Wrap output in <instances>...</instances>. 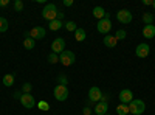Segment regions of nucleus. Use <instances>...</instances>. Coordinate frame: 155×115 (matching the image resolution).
Segmentation results:
<instances>
[{
  "label": "nucleus",
  "instance_id": "obj_14",
  "mask_svg": "<svg viewBox=\"0 0 155 115\" xmlns=\"http://www.w3.org/2000/svg\"><path fill=\"white\" fill-rule=\"evenodd\" d=\"M102 42H104V45L107 48H115L116 44H118V39H116L115 36H112V34H106V37L102 39Z\"/></svg>",
  "mask_w": 155,
  "mask_h": 115
},
{
  "label": "nucleus",
  "instance_id": "obj_16",
  "mask_svg": "<svg viewBox=\"0 0 155 115\" xmlns=\"http://www.w3.org/2000/svg\"><path fill=\"white\" fill-rule=\"evenodd\" d=\"M14 83H16V76L12 75V73H8V75L3 76V86L12 87V86H14Z\"/></svg>",
  "mask_w": 155,
  "mask_h": 115
},
{
  "label": "nucleus",
  "instance_id": "obj_18",
  "mask_svg": "<svg viewBox=\"0 0 155 115\" xmlns=\"http://www.w3.org/2000/svg\"><path fill=\"white\" fill-rule=\"evenodd\" d=\"M93 16H95L98 20L104 19V17H106V9L102 8V6H95V8H93Z\"/></svg>",
  "mask_w": 155,
  "mask_h": 115
},
{
  "label": "nucleus",
  "instance_id": "obj_19",
  "mask_svg": "<svg viewBox=\"0 0 155 115\" xmlns=\"http://www.w3.org/2000/svg\"><path fill=\"white\" fill-rule=\"evenodd\" d=\"M62 20H51L50 23H48V30H51V31H58V30H61L62 28Z\"/></svg>",
  "mask_w": 155,
  "mask_h": 115
},
{
  "label": "nucleus",
  "instance_id": "obj_10",
  "mask_svg": "<svg viewBox=\"0 0 155 115\" xmlns=\"http://www.w3.org/2000/svg\"><path fill=\"white\" fill-rule=\"evenodd\" d=\"M20 103L23 107H27V109H33L36 106V100L31 93H22L20 96Z\"/></svg>",
  "mask_w": 155,
  "mask_h": 115
},
{
  "label": "nucleus",
  "instance_id": "obj_11",
  "mask_svg": "<svg viewBox=\"0 0 155 115\" xmlns=\"http://www.w3.org/2000/svg\"><path fill=\"white\" fill-rule=\"evenodd\" d=\"M149 52H150V47H149V44H146V42L138 44L137 48H135V55H137L138 58H147V56H149Z\"/></svg>",
  "mask_w": 155,
  "mask_h": 115
},
{
  "label": "nucleus",
  "instance_id": "obj_2",
  "mask_svg": "<svg viewBox=\"0 0 155 115\" xmlns=\"http://www.w3.org/2000/svg\"><path fill=\"white\" fill-rule=\"evenodd\" d=\"M127 107H129V113H132V115H141L146 110V104L143 100H132L127 104Z\"/></svg>",
  "mask_w": 155,
  "mask_h": 115
},
{
  "label": "nucleus",
  "instance_id": "obj_35",
  "mask_svg": "<svg viewBox=\"0 0 155 115\" xmlns=\"http://www.w3.org/2000/svg\"><path fill=\"white\" fill-rule=\"evenodd\" d=\"M64 19V12H58V20H62Z\"/></svg>",
  "mask_w": 155,
  "mask_h": 115
},
{
  "label": "nucleus",
  "instance_id": "obj_21",
  "mask_svg": "<svg viewBox=\"0 0 155 115\" xmlns=\"http://www.w3.org/2000/svg\"><path fill=\"white\" fill-rule=\"evenodd\" d=\"M153 20H155V17H153L152 12H144V14H143L144 25H153Z\"/></svg>",
  "mask_w": 155,
  "mask_h": 115
},
{
  "label": "nucleus",
  "instance_id": "obj_39",
  "mask_svg": "<svg viewBox=\"0 0 155 115\" xmlns=\"http://www.w3.org/2000/svg\"><path fill=\"white\" fill-rule=\"evenodd\" d=\"M106 115H109V113H106Z\"/></svg>",
  "mask_w": 155,
  "mask_h": 115
},
{
  "label": "nucleus",
  "instance_id": "obj_22",
  "mask_svg": "<svg viewBox=\"0 0 155 115\" xmlns=\"http://www.w3.org/2000/svg\"><path fill=\"white\" fill-rule=\"evenodd\" d=\"M116 112H118V115H127L129 113V107H127V104H118L116 106Z\"/></svg>",
  "mask_w": 155,
  "mask_h": 115
},
{
  "label": "nucleus",
  "instance_id": "obj_20",
  "mask_svg": "<svg viewBox=\"0 0 155 115\" xmlns=\"http://www.w3.org/2000/svg\"><path fill=\"white\" fill-rule=\"evenodd\" d=\"M23 47L27 48V50H33V48L36 47V41H34V39H31L30 36H28V37H25V41H23Z\"/></svg>",
  "mask_w": 155,
  "mask_h": 115
},
{
  "label": "nucleus",
  "instance_id": "obj_12",
  "mask_svg": "<svg viewBox=\"0 0 155 115\" xmlns=\"http://www.w3.org/2000/svg\"><path fill=\"white\" fill-rule=\"evenodd\" d=\"M118 100L121 101V104H129L134 100L132 90H129V89H123V90L120 92V95H118Z\"/></svg>",
  "mask_w": 155,
  "mask_h": 115
},
{
  "label": "nucleus",
  "instance_id": "obj_28",
  "mask_svg": "<svg viewBox=\"0 0 155 115\" xmlns=\"http://www.w3.org/2000/svg\"><path fill=\"white\" fill-rule=\"evenodd\" d=\"M31 89H33V87H31L30 83H25V84L22 86V93H30V92H31Z\"/></svg>",
  "mask_w": 155,
  "mask_h": 115
},
{
  "label": "nucleus",
  "instance_id": "obj_27",
  "mask_svg": "<svg viewBox=\"0 0 155 115\" xmlns=\"http://www.w3.org/2000/svg\"><path fill=\"white\" fill-rule=\"evenodd\" d=\"M58 81H59L61 86H67V84H68V79H67L65 75H59V76H58Z\"/></svg>",
  "mask_w": 155,
  "mask_h": 115
},
{
  "label": "nucleus",
  "instance_id": "obj_25",
  "mask_svg": "<svg viewBox=\"0 0 155 115\" xmlns=\"http://www.w3.org/2000/svg\"><path fill=\"white\" fill-rule=\"evenodd\" d=\"M115 37H116L118 41H124L126 37H127V33H126V30H118V31L115 33Z\"/></svg>",
  "mask_w": 155,
  "mask_h": 115
},
{
  "label": "nucleus",
  "instance_id": "obj_9",
  "mask_svg": "<svg viewBox=\"0 0 155 115\" xmlns=\"http://www.w3.org/2000/svg\"><path fill=\"white\" fill-rule=\"evenodd\" d=\"M88 100L92 101V103H99V101H102V92H101V89L93 86V87H90V90H88Z\"/></svg>",
  "mask_w": 155,
  "mask_h": 115
},
{
  "label": "nucleus",
  "instance_id": "obj_5",
  "mask_svg": "<svg viewBox=\"0 0 155 115\" xmlns=\"http://www.w3.org/2000/svg\"><path fill=\"white\" fill-rule=\"evenodd\" d=\"M45 34H47V30L44 27H34V28L30 30V33L25 34V37L30 36L31 39H34V41H42L44 37H45Z\"/></svg>",
  "mask_w": 155,
  "mask_h": 115
},
{
  "label": "nucleus",
  "instance_id": "obj_8",
  "mask_svg": "<svg viewBox=\"0 0 155 115\" xmlns=\"http://www.w3.org/2000/svg\"><path fill=\"white\" fill-rule=\"evenodd\" d=\"M116 19H118V22L127 25V23H130L132 22V12L129 11V9H120L118 12H116Z\"/></svg>",
  "mask_w": 155,
  "mask_h": 115
},
{
  "label": "nucleus",
  "instance_id": "obj_23",
  "mask_svg": "<svg viewBox=\"0 0 155 115\" xmlns=\"http://www.w3.org/2000/svg\"><path fill=\"white\" fill-rule=\"evenodd\" d=\"M65 30L67 31H76L78 30V25H76V22H73V20H68V22H65Z\"/></svg>",
  "mask_w": 155,
  "mask_h": 115
},
{
  "label": "nucleus",
  "instance_id": "obj_17",
  "mask_svg": "<svg viewBox=\"0 0 155 115\" xmlns=\"http://www.w3.org/2000/svg\"><path fill=\"white\" fill-rule=\"evenodd\" d=\"M85 37H87V33H85L84 28H78V30L74 31V39H76L78 42H84Z\"/></svg>",
  "mask_w": 155,
  "mask_h": 115
},
{
  "label": "nucleus",
  "instance_id": "obj_29",
  "mask_svg": "<svg viewBox=\"0 0 155 115\" xmlns=\"http://www.w3.org/2000/svg\"><path fill=\"white\" fill-rule=\"evenodd\" d=\"M37 107L41 110H50V104L47 103V101H41V103L37 104Z\"/></svg>",
  "mask_w": 155,
  "mask_h": 115
},
{
  "label": "nucleus",
  "instance_id": "obj_13",
  "mask_svg": "<svg viewBox=\"0 0 155 115\" xmlns=\"http://www.w3.org/2000/svg\"><path fill=\"white\" fill-rule=\"evenodd\" d=\"M107 110H109L107 101H99V103H96V106H95V113L96 115H106Z\"/></svg>",
  "mask_w": 155,
  "mask_h": 115
},
{
  "label": "nucleus",
  "instance_id": "obj_31",
  "mask_svg": "<svg viewBox=\"0 0 155 115\" xmlns=\"http://www.w3.org/2000/svg\"><path fill=\"white\" fill-rule=\"evenodd\" d=\"M9 5V0H0V6H8Z\"/></svg>",
  "mask_w": 155,
  "mask_h": 115
},
{
  "label": "nucleus",
  "instance_id": "obj_37",
  "mask_svg": "<svg viewBox=\"0 0 155 115\" xmlns=\"http://www.w3.org/2000/svg\"><path fill=\"white\" fill-rule=\"evenodd\" d=\"M152 6H153V8H155V0H153V2H152Z\"/></svg>",
  "mask_w": 155,
  "mask_h": 115
},
{
  "label": "nucleus",
  "instance_id": "obj_1",
  "mask_svg": "<svg viewBox=\"0 0 155 115\" xmlns=\"http://www.w3.org/2000/svg\"><path fill=\"white\" fill-rule=\"evenodd\" d=\"M58 6L54 5V3H47L45 6H44V9H42V17L44 19H47L48 22H51V20H56L58 19Z\"/></svg>",
  "mask_w": 155,
  "mask_h": 115
},
{
  "label": "nucleus",
  "instance_id": "obj_24",
  "mask_svg": "<svg viewBox=\"0 0 155 115\" xmlns=\"http://www.w3.org/2000/svg\"><path fill=\"white\" fill-rule=\"evenodd\" d=\"M8 20L5 19V17H0V33H5L6 30H8Z\"/></svg>",
  "mask_w": 155,
  "mask_h": 115
},
{
  "label": "nucleus",
  "instance_id": "obj_38",
  "mask_svg": "<svg viewBox=\"0 0 155 115\" xmlns=\"http://www.w3.org/2000/svg\"><path fill=\"white\" fill-rule=\"evenodd\" d=\"M92 115H96V113H92Z\"/></svg>",
  "mask_w": 155,
  "mask_h": 115
},
{
  "label": "nucleus",
  "instance_id": "obj_7",
  "mask_svg": "<svg viewBox=\"0 0 155 115\" xmlns=\"http://www.w3.org/2000/svg\"><path fill=\"white\" fill-rule=\"evenodd\" d=\"M51 50H53V53L61 55L64 50H65V39H64V37H56V39L51 42Z\"/></svg>",
  "mask_w": 155,
  "mask_h": 115
},
{
  "label": "nucleus",
  "instance_id": "obj_33",
  "mask_svg": "<svg viewBox=\"0 0 155 115\" xmlns=\"http://www.w3.org/2000/svg\"><path fill=\"white\" fill-rule=\"evenodd\" d=\"M82 112H84V115H92V113H90V109H88V107H84Z\"/></svg>",
  "mask_w": 155,
  "mask_h": 115
},
{
  "label": "nucleus",
  "instance_id": "obj_32",
  "mask_svg": "<svg viewBox=\"0 0 155 115\" xmlns=\"http://www.w3.org/2000/svg\"><path fill=\"white\" fill-rule=\"evenodd\" d=\"M64 5L65 6H73V0H64Z\"/></svg>",
  "mask_w": 155,
  "mask_h": 115
},
{
  "label": "nucleus",
  "instance_id": "obj_4",
  "mask_svg": "<svg viewBox=\"0 0 155 115\" xmlns=\"http://www.w3.org/2000/svg\"><path fill=\"white\" fill-rule=\"evenodd\" d=\"M74 61H76V55L73 52H70V50H64V52L59 55V62L64 64L65 67H70Z\"/></svg>",
  "mask_w": 155,
  "mask_h": 115
},
{
  "label": "nucleus",
  "instance_id": "obj_30",
  "mask_svg": "<svg viewBox=\"0 0 155 115\" xmlns=\"http://www.w3.org/2000/svg\"><path fill=\"white\" fill-rule=\"evenodd\" d=\"M14 9L16 11H22L23 9V2H22V0H16V2H14Z\"/></svg>",
  "mask_w": 155,
  "mask_h": 115
},
{
  "label": "nucleus",
  "instance_id": "obj_36",
  "mask_svg": "<svg viewBox=\"0 0 155 115\" xmlns=\"http://www.w3.org/2000/svg\"><path fill=\"white\" fill-rule=\"evenodd\" d=\"M152 2H153V0H144L143 3H144V5H152Z\"/></svg>",
  "mask_w": 155,
  "mask_h": 115
},
{
  "label": "nucleus",
  "instance_id": "obj_26",
  "mask_svg": "<svg viewBox=\"0 0 155 115\" xmlns=\"http://www.w3.org/2000/svg\"><path fill=\"white\" fill-rule=\"evenodd\" d=\"M48 62H50V64H56V62H59V56H58L56 53L51 52V53L48 55Z\"/></svg>",
  "mask_w": 155,
  "mask_h": 115
},
{
  "label": "nucleus",
  "instance_id": "obj_6",
  "mask_svg": "<svg viewBox=\"0 0 155 115\" xmlns=\"http://www.w3.org/2000/svg\"><path fill=\"white\" fill-rule=\"evenodd\" d=\"M54 98H56L58 101H65V100L68 98V87L58 84V86L54 87Z\"/></svg>",
  "mask_w": 155,
  "mask_h": 115
},
{
  "label": "nucleus",
  "instance_id": "obj_34",
  "mask_svg": "<svg viewBox=\"0 0 155 115\" xmlns=\"http://www.w3.org/2000/svg\"><path fill=\"white\" fill-rule=\"evenodd\" d=\"M20 96H22V92H19V90H17V92L14 93V98H19V100H20Z\"/></svg>",
  "mask_w": 155,
  "mask_h": 115
},
{
  "label": "nucleus",
  "instance_id": "obj_15",
  "mask_svg": "<svg viewBox=\"0 0 155 115\" xmlns=\"http://www.w3.org/2000/svg\"><path fill=\"white\" fill-rule=\"evenodd\" d=\"M143 37H146V39H152V37H155V25H144Z\"/></svg>",
  "mask_w": 155,
  "mask_h": 115
},
{
  "label": "nucleus",
  "instance_id": "obj_3",
  "mask_svg": "<svg viewBox=\"0 0 155 115\" xmlns=\"http://www.w3.org/2000/svg\"><path fill=\"white\" fill-rule=\"evenodd\" d=\"M96 30H98L101 34H109V31L112 30V22H110V17H109L107 12H106V17H104V19L98 20Z\"/></svg>",
  "mask_w": 155,
  "mask_h": 115
}]
</instances>
